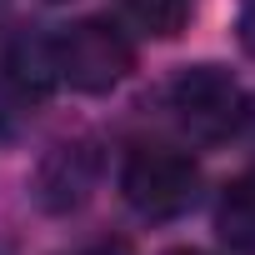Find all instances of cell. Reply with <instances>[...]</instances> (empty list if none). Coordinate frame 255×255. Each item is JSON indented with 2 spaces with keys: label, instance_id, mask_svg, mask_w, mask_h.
<instances>
[{
  "label": "cell",
  "instance_id": "1",
  "mask_svg": "<svg viewBox=\"0 0 255 255\" xmlns=\"http://www.w3.org/2000/svg\"><path fill=\"white\" fill-rule=\"evenodd\" d=\"M50 60H55V80H65L70 90L105 95L135 70V45L110 20H80L50 40Z\"/></svg>",
  "mask_w": 255,
  "mask_h": 255
},
{
  "label": "cell",
  "instance_id": "2",
  "mask_svg": "<svg viewBox=\"0 0 255 255\" xmlns=\"http://www.w3.org/2000/svg\"><path fill=\"white\" fill-rule=\"evenodd\" d=\"M170 110L195 145H220L245 125V90L220 65H185L170 80Z\"/></svg>",
  "mask_w": 255,
  "mask_h": 255
},
{
  "label": "cell",
  "instance_id": "3",
  "mask_svg": "<svg viewBox=\"0 0 255 255\" xmlns=\"http://www.w3.org/2000/svg\"><path fill=\"white\" fill-rule=\"evenodd\" d=\"M195 185H200L195 160L170 145H135L120 165V195L145 220H175L195 200Z\"/></svg>",
  "mask_w": 255,
  "mask_h": 255
},
{
  "label": "cell",
  "instance_id": "4",
  "mask_svg": "<svg viewBox=\"0 0 255 255\" xmlns=\"http://www.w3.org/2000/svg\"><path fill=\"white\" fill-rule=\"evenodd\" d=\"M50 90H55L50 45L25 35H0V110L30 115L35 105H45Z\"/></svg>",
  "mask_w": 255,
  "mask_h": 255
},
{
  "label": "cell",
  "instance_id": "5",
  "mask_svg": "<svg viewBox=\"0 0 255 255\" xmlns=\"http://www.w3.org/2000/svg\"><path fill=\"white\" fill-rule=\"evenodd\" d=\"M95 170H100V160H95L90 145H55V150L40 160V175H35L40 205L55 210V215H60V210H75V205L90 195Z\"/></svg>",
  "mask_w": 255,
  "mask_h": 255
},
{
  "label": "cell",
  "instance_id": "6",
  "mask_svg": "<svg viewBox=\"0 0 255 255\" xmlns=\"http://www.w3.org/2000/svg\"><path fill=\"white\" fill-rule=\"evenodd\" d=\"M215 230L230 250L240 255H255V175H240L220 190V205H215Z\"/></svg>",
  "mask_w": 255,
  "mask_h": 255
},
{
  "label": "cell",
  "instance_id": "7",
  "mask_svg": "<svg viewBox=\"0 0 255 255\" xmlns=\"http://www.w3.org/2000/svg\"><path fill=\"white\" fill-rule=\"evenodd\" d=\"M125 20L135 30H145V35L170 40L185 25V0H125Z\"/></svg>",
  "mask_w": 255,
  "mask_h": 255
},
{
  "label": "cell",
  "instance_id": "8",
  "mask_svg": "<svg viewBox=\"0 0 255 255\" xmlns=\"http://www.w3.org/2000/svg\"><path fill=\"white\" fill-rule=\"evenodd\" d=\"M240 45H245V50L255 55V10H250V15L240 20Z\"/></svg>",
  "mask_w": 255,
  "mask_h": 255
},
{
  "label": "cell",
  "instance_id": "9",
  "mask_svg": "<svg viewBox=\"0 0 255 255\" xmlns=\"http://www.w3.org/2000/svg\"><path fill=\"white\" fill-rule=\"evenodd\" d=\"M170 255H200V250H170Z\"/></svg>",
  "mask_w": 255,
  "mask_h": 255
}]
</instances>
